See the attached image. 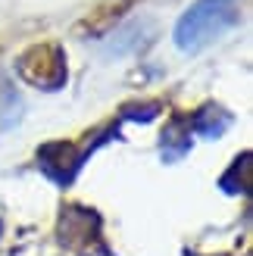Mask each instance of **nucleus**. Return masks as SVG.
I'll return each instance as SVG.
<instances>
[{"label":"nucleus","instance_id":"obj_1","mask_svg":"<svg viewBox=\"0 0 253 256\" xmlns=\"http://www.w3.org/2000/svg\"><path fill=\"white\" fill-rule=\"evenodd\" d=\"M241 19V0H197L175 25V44L184 54H197Z\"/></svg>","mask_w":253,"mask_h":256},{"label":"nucleus","instance_id":"obj_2","mask_svg":"<svg viewBox=\"0 0 253 256\" xmlns=\"http://www.w3.org/2000/svg\"><path fill=\"white\" fill-rule=\"evenodd\" d=\"M16 72L22 82L41 91H60L66 84V54L60 44H34L16 60Z\"/></svg>","mask_w":253,"mask_h":256},{"label":"nucleus","instance_id":"obj_3","mask_svg":"<svg viewBox=\"0 0 253 256\" xmlns=\"http://www.w3.org/2000/svg\"><path fill=\"white\" fill-rule=\"evenodd\" d=\"M91 147H78V144H72V140H50V144L44 147H38V166H41V172L50 178V182H56V184H72V178L78 175V169L84 166V160L91 156Z\"/></svg>","mask_w":253,"mask_h":256},{"label":"nucleus","instance_id":"obj_4","mask_svg":"<svg viewBox=\"0 0 253 256\" xmlns=\"http://www.w3.org/2000/svg\"><path fill=\"white\" fill-rule=\"evenodd\" d=\"M60 244H66L69 250L91 253V244H100V216L88 206L69 203L60 212Z\"/></svg>","mask_w":253,"mask_h":256},{"label":"nucleus","instance_id":"obj_5","mask_svg":"<svg viewBox=\"0 0 253 256\" xmlns=\"http://www.w3.org/2000/svg\"><path fill=\"white\" fill-rule=\"evenodd\" d=\"M188 128H191V122H188L184 116H172L169 125L162 128V138H160V150H162V160H182L188 150H191V134H188Z\"/></svg>","mask_w":253,"mask_h":256},{"label":"nucleus","instance_id":"obj_6","mask_svg":"<svg viewBox=\"0 0 253 256\" xmlns=\"http://www.w3.org/2000/svg\"><path fill=\"white\" fill-rule=\"evenodd\" d=\"M232 122H234V116L228 110H222L219 104H206L191 116V128L197 134H204V138H219Z\"/></svg>","mask_w":253,"mask_h":256},{"label":"nucleus","instance_id":"obj_7","mask_svg":"<svg viewBox=\"0 0 253 256\" xmlns=\"http://www.w3.org/2000/svg\"><path fill=\"white\" fill-rule=\"evenodd\" d=\"M219 188L225 194H247L250 190V153H241L228 166V172L219 178Z\"/></svg>","mask_w":253,"mask_h":256},{"label":"nucleus","instance_id":"obj_8","mask_svg":"<svg viewBox=\"0 0 253 256\" xmlns=\"http://www.w3.org/2000/svg\"><path fill=\"white\" fill-rule=\"evenodd\" d=\"M125 6H128V0H104V4H100L91 16L84 19V28L91 32V34H104L110 25L125 12Z\"/></svg>","mask_w":253,"mask_h":256},{"label":"nucleus","instance_id":"obj_9","mask_svg":"<svg viewBox=\"0 0 253 256\" xmlns=\"http://www.w3.org/2000/svg\"><path fill=\"white\" fill-rule=\"evenodd\" d=\"M19 106H22L19 97L12 94L4 82H0V128H10L12 122H16L12 116H19Z\"/></svg>","mask_w":253,"mask_h":256},{"label":"nucleus","instance_id":"obj_10","mask_svg":"<svg viewBox=\"0 0 253 256\" xmlns=\"http://www.w3.org/2000/svg\"><path fill=\"white\" fill-rule=\"evenodd\" d=\"M160 112V104H141V106H125L122 116L125 119H141V122H150Z\"/></svg>","mask_w":253,"mask_h":256},{"label":"nucleus","instance_id":"obj_11","mask_svg":"<svg viewBox=\"0 0 253 256\" xmlns=\"http://www.w3.org/2000/svg\"><path fill=\"white\" fill-rule=\"evenodd\" d=\"M0 232H4V225H0Z\"/></svg>","mask_w":253,"mask_h":256},{"label":"nucleus","instance_id":"obj_12","mask_svg":"<svg viewBox=\"0 0 253 256\" xmlns=\"http://www.w3.org/2000/svg\"><path fill=\"white\" fill-rule=\"evenodd\" d=\"M191 256H194V253H191Z\"/></svg>","mask_w":253,"mask_h":256}]
</instances>
